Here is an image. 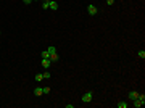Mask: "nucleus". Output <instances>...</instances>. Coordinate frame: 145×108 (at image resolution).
<instances>
[{
	"label": "nucleus",
	"instance_id": "3",
	"mask_svg": "<svg viewBox=\"0 0 145 108\" xmlns=\"http://www.w3.org/2000/svg\"><path fill=\"white\" fill-rule=\"evenodd\" d=\"M48 8H50L52 11H57V10H58V3H57L55 0H50V3H48Z\"/></svg>",
	"mask_w": 145,
	"mask_h": 108
},
{
	"label": "nucleus",
	"instance_id": "1",
	"mask_svg": "<svg viewBox=\"0 0 145 108\" xmlns=\"http://www.w3.org/2000/svg\"><path fill=\"white\" fill-rule=\"evenodd\" d=\"M92 98H94V92L89 90V92H86V94L82 95V98H81V100H82V103H90Z\"/></svg>",
	"mask_w": 145,
	"mask_h": 108
},
{
	"label": "nucleus",
	"instance_id": "6",
	"mask_svg": "<svg viewBox=\"0 0 145 108\" xmlns=\"http://www.w3.org/2000/svg\"><path fill=\"white\" fill-rule=\"evenodd\" d=\"M50 65H52V61H50V58H42V66L47 70V68H50Z\"/></svg>",
	"mask_w": 145,
	"mask_h": 108
},
{
	"label": "nucleus",
	"instance_id": "4",
	"mask_svg": "<svg viewBox=\"0 0 145 108\" xmlns=\"http://www.w3.org/2000/svg\"><path fill=\"white\" fill-rule=\"evenodd\" d=\"M58 60H60V55L57 53V52H53V53H50V61H52V63H57Z\"/></svg>",
	"mask_w": 145,
	"mask_h": 108
},
{
	"label": "nucleus",
	"instance_id": "19",
	"mask_svg": "<svg viewBox=\"0 0 145 108\" xmlns=\"http://www.w3.org/2000/svg\"><path fill=\"white\" fill-rule=\"evenodd\" d=\"M32 2H36V0H32ZM37 2H39V0H37Z\"/></svg>",
	"mask_w": 145,
	"mask_h": 108
},
{
	"label": "nucleus",
	"instance_id": "15",
	"mask_svg": "<svg viewBox=\"0 0 145 108\" xmlns=\"http://www.w3.org/2000/svg\"><path fill=\"white\" fill-rule=\"evenodd\" d=\"M50 77H52V74H50L48 71H45V73H44V79H50Z\"/></svg>",
	"mask_w": 145,
	"mask_h": 108
},
{
	"label": "nucleus",
	"instance_id": "10",
	"mask_svg": "<svg viewBox=\"0 0 145 108\" xmlns=\"http://www.w3.org/2000/svg\"><path fill=\"white\" fill-rule=\"evenodd\" d=\"M116 105H118V108H127V107H129L127 102H118Z\"/></svg>",
	"mask_w": 145,
	"mask_h": 108
},
{
	"label": "nucleus",
	"instance_id": "12",
	"mask_svg": "<svg viewBox=\"0 0 145 108\" xmlns=\"http://www.w3.org/2000/svg\"><path fill=\"white\" fill-rule=\"evenodd\" d=\"M40 57H42V58H50V53H48V50H44L42 53H40Z\"/></svg>",
	"mask_w": 145,
	"mask_h": 108
},
{
	"label": "nucleus",
	"instance_id": "8",
	"mask_svg": "<svg viewBox=\"0 0 145 108\" xmlns=\"http://www.w3.org/2000/svg\"><path fill=\"white\" fill-rule=\"evenodd\" d=\"M137 95H139V92H129V100L132 102V100H135L137 98Z\"/></svg>",
	"mask_w": 145,
	"mask_h": 108
},
{
	"label": "nucleus",
	"instance_id": "5",
	"mask_svg": "<svg viewBox=\"0 0 145 108\" xmlns=\"http://www.w3.org/2000/svg\"><path fill=\"white\" fill-rule=\"evenodd\" d=\"M132 105H134L135 108H140V107H144L145 102H142V100H139V98H135V100H132Z\"/></svg>",
	"mask_w": 145,
	"mask_h": 108
},
{
	"label": "nucleus",
	"instance_id": "7",
	"mask_svg": "<svg viewBox=\"0 0 145 108\" xmlns=\"http://www.w3.org/2000/svg\"><path fill=\"white\" fill-rule=\"evenodd\" d=\"M34 95H36V97H40V95H44L42 87H36V89H34Z\"/></svg>",
	"mask_w": 145,
	"mask_h": 108
},
{
	"label": "nucleus",
	"instance_id": "14",
	"mask_svg": "<svg viewBox=\"0 0 145 108\" xmlns=\"http://www.w3.org/2000/svg\"><path fill=\"white\" fill-rule=\"evenodd\" d=\"M48 53H53V52H57V49H55V47H53V45H50V47H48Z\"/></svg>",
	"mask_w": 145,
	"mask_h": 108
},
{
	"label": "nucleus",
	"instance_id": "20",
	"mask_svg": "<svg viewBox=\"0 0 145 108\" xmlns=\"http://www.w3.org/2000/svg\"><path fill=\"white\" fill-rule=\"evenodd\" d=\"M0 34H2V32H0Z\"/></svg>",
	"mask_w": 145,
	"mask_h": 108
},
{
	"label": "nucleus",
	"instance_id": "9",
	"mask_svg": "<svg viewBox=\"0 0 145 108\" xmlns=\"http://www.w3.org/2000/svg\"><path fill=\"white\" fill-rule=\"evenodd\" d=\"M34 79H36V81H37V82L44 81V74H42V73H37V74L34 76Z\"/></svg>",
	"mask_w": 145,
	"mask_h": 108
},
{
	"label": "nucleus",
	"instance_id": "11",
	"mask_svg": "<svg viewBox=\"0 0 145 108\" xmlns=\"http://www.w3.org/2000/svg\"><path fill=\"white\" fill-rule=\"evenodd\" d=\"M48 3H50V0H42V8L44 10H48Z\"/></svg>",
	"mask_w": 145,
	"mask_h": 108
},
{
	"label": "nucleus",
	"instance_id": "16",
	"mask_svg": "<svg viewBox=\"0 0 145 108\" xmlns=\"http://www.w3.org/2000/svg\"><path fill=\"white\" fill-rule=\"evenodd\" d=\"M42 90H44V94H50L52 89H50V87H42Z\"/></svg>",
	"mask_w": 145,
	"mask_h": 108
},
{
	"label": "nucleus",
	"instance_id": "13",
	"mask_svg": "<svg viewBox=\"0 0 145 108\" xmlns=\"http://www.w3.org/2000/svg\"><path fill=\"white\" fill-rule=\"evenodd\" d=\"M137 57L144 60V58H145V50H140V52H137Z\"/></svg>",
	"mask_w": 145,
	"mask_h": 108
},
{
	"label": "nucleus",
	"instance_id": "2",
	"mask_svg": "<svg viewBox=\"0 0 145 108\" xmlns=\"http://www.w3.org/2000/svg\"><path fill=\"white\" fill-rule=\"evenodd\" d=\"M87 13H89L90 16H95L97 13H98V8H97L94 3H90V5H87Z\"/></svg>",
	"mask_w": 145,
	"mask_h": 108
},
{
	"label": "nucleus",
	"instance_id": "17",
	"mask_svg": "<svg viewBox=\"0 0 145 108\" xmlns=\"http://www.w3.org/2000/svg\"><path fill=\"white\" fill-rule=\"evenodd\" d=\"M23 2H24L26 5H29V3H32V0H23Z\"/></svg>",
	"mask_w": 145,
	"mask_h": 108
},
{
	"label": "nucleus",
	"instance_id": "18",
	"mask_svg": "<svg viewBox=\"0 0 145 108\" xmlns=\"http://www.w3.org/2000/svg\"><path fill=\"white\" fill-rule=\"evenodd\" d=\"M107 3H108V5H113V3H114V0H107Z\"/></svg>",
	"mask_w": 145,
	"mask_h": 108
}]
</instances>
